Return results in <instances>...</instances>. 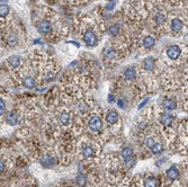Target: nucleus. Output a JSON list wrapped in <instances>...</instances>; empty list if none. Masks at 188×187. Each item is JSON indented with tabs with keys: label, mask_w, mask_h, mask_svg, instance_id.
I'll return each mask as SVG.
<instances>
[{
	"label": "nucleus",
	"mask_w": 188,
	"mask_h": 187,
	"mask_svg": "<svg viewBox=\"0 0 188 187\" xmlns=\"http://www.w3.org/2000/svg\"><path fill=\"white\" fill-rule=\"evenodd\" d=\"M88 126L92 132H99L103 129V119H100L99 116H92L89 119Z\"/></svg>",
	"instance_id": "f257e3e1"
},
{
	"label": "nucleus",
	"mask_w": 188,
	"mask_h": 187,
	"mask_svg": "<svg viewBox=\"0 0 188 187\" xmlns=\"http://www.w3.org/2000/svg\"><path fill=\"white\" fill-rule=\"evenodd\" d=\"M181 54V49L178 45H171L167 49V57L171 60H177Z\"/></svg>",
	"instance_id": "f03ea898"
},
{
	"label": "nucleus",
	"mask_w": 188,
	"mask_h": 187,
	"mask_svg": "<svg viewBox=\"0 0 188 187\" xmlns=\"http://www.w3.org/2000/svg\"><path fill=\"white\" fill-rule=\"evenodd\" d=\"M83 41H85V43L88 46H94L97 43V37H96V35L94 34V32L89 29V31H87L85 33Z\"/></svg>",
	"instance_id": "7ed1b4c3"
},
{
	"label": "nucleus",
	"mask_w": 188,
	"mask_h": 187,
	"mask_svg": "<svg viewBox=\"0 0 188 187\" xmlns=\"http://www.w3.org/2000/svg\"><path fill=\"white\" fill-rule=\"evenodd\" d=\"M165 175H167V177L170 180H176V179H178V177H179V169L177 168L176 166H171L170 168L167 170Z\"/></svg>",
	"instance_id": "20e7f679"
},
{
	"label": "nucleus",
	"mask_w": 188,
	"mask_h": 187,
	"mask_svg": "<svg viewBox=\"0 0 188 187\" xmlns=\"http://www.w3.org/2000/svg\"><path fill=\"white\" fill-rule=\"evenodd\" d=\"M106 122L108 124H116L118 122V114L115 111H109L106 115Z\"/></svg>",
	"instance_id": "39448f33"
},
{
	"label": "nucleus",
	"mask_w": 188,
	"mask_h": 187,
	"mask_svg": "<svg viewBox=\"0 0 188 187\" xmlns=\"http://www.w3.org/2000/svg\"><path fill=\"white\" fill-rule=\"evenodd\" d=\"M154 65H155V62H154V59L152 57H147V59H144V60H143L142 67L145 69L147 71H151V70H153Z\"/></svg>",
	"instance_id": "423d86ee"
},
{
	"label": "nucleus",
	"mask_w": 188,
	"mask_h": 187,
	"mask_svg": "<svg viewBox=\"0 0 188 187\" xmlns=\"http://www.w3.org/2000/svg\"><path fill=\"white\" fill-rule=\"evenodd\" d=\"M182 26H184V24L180 19H178V18H175V19H172V22H171V25L170 27L171 29L175 32V33H178V32H180L182 29Z\"/></svg>",
	"instance_id": "0eeeda50"
},
{
	"label": "nucleus",
	"mask_w": 188,
	"mask_h": 187,
	"mask_svg": "<svg viewBox=\"0 0 188 187\" xmlns=\"http://www.w3.org/2000/svg\"><path fill=\"white\" fill-rule=\"evenodd\" d=\"M37 31L40 32V33H43V34H46V33H49L50 31H51V25L49 22H41L38 25H37Z\"/></svg>",
	"instance_id": "6e6552de"
},
{
	"label": "nucleus",
	"mask_w": 188,
	"mask_h": 187,
	"mask_svg": "<svg viewBox=\"0 0 188 187\" xmlns=\"http://www.w3.org/2000/svg\"><path fill=\"white\" fill-rule=\"evenodd\" d=\"M135 77H136V71H135L134 68H127L125 71H124V78H125L126 80L132 81V80L135 79Z\"/></svg>",
	"instance_id": "1a4fd4ad"
},
{
	"label": "nucleus",
	"mask_w": 188,
	"mask_h": 187,
	"mask_svg": "<svg viewBox=\"0 0 188 187\" xmlns=\"http://www.w3.org/2000/svg\"><path fill=\"white\" fill-rule=\"evenodd\" d=\"M81 152H82V156H83L86 159L92 158L94 154H95V151H94L92 147H90V146H85V147L82 148V151H81Z\"/></svg>",
	"instance_id": "9d476101"
},
{
	"label": "nucleus",
	"mask_w": 188,
	"mask_h": 187,
	"mask_svg": "<svg viewBox=\"0 0 188 187\" xmlns=\"http://www.w3.org/2000/svg\"><path fill=\"white\" fill-rule=\"evenodd\" d=\"M7 122L9 123V124L12 125H15L18 123V114L16 112H9V113L7 114Z\"/></svg>",
	"instance_id": "9b49d317"
},
{
	"label": "nucleus",
	"mask_w": 188,
	"mask_h": 187,
	"mask_svg": "<svg viewBox=\"0 0 188 187\" xmlns=\"http://www.w3.org/2000/svg\"><path fill=\"white\" fill-rule=\"evenodd\" d=\"M160 121H161V123H163L165 125L169 126V125L172 124V122H173V117H172L169 113H163L162 115H161V117H160Z\"/></svg>",
	"instance_id": "f8f14e48"
},
{
	"label": "nucleus",
	"mask_w": 188,
	"mask_h": 187,
	"mask_svg": "<svg viewBox=\"0 0 188 187\" xmlns=\"http://www.w3.org/2000/svg\"><path fill=\"white\" fill-rule=\"evenodd\" d=\"M162 105H163V107L165 109H168V111H173V109H176L177 108V103L175 100H172V99H165L163 103H162Z\"/></svg>",
	"instance_id": "ddd939ff"
},
{
	"label": "nucleus",
	"mask_w": 188,
	"mask_h": 187,
	"mask_svg": "<svg viewBox=\"0 0 188 187\" xmlns=\"http://www.w3.org/2000/svg\"><path fill=\"white\" fill-rule=\"evenodd\" d=\"M143 45H144L145 49H152L155 45V40H154L152 36H147L143 40Z\"/></svg>",
	"instance_id": "4468645a"
},
{
	"label": "nucleus",
	"mask_w": 188,
	"mask_h": 187,
	"mask_svg": "<svg viewBox=\"0 0 188 187\" xmlns=\"http://www.w3.org/2000/svg\"><path fill=\"white\" fill-rule=\"evenodd\" d=\"M8 63L12 65V68H18L20 65V57L18 55H12L8 59Z\"/></svg>",
	"instance_id": "2eb2a0df"
},
{
	"label": "nucleus",
	"mask_w": 188,
	"mask_h": 187,
	"mask_svg": "<svg viewBox=\"0 0 188 187\" xmlns=\"http://www.w3.org/2000/svg\"><path fill=\"white\" fill-rule=\"evenodd\" d=\"M158 186V183L157 179L154 178L153 176H149L148 178L144 180V187H157Z\"/></svg>",
	"instance_id": "dca6fc26"
},
{
	"label": "nucleus",
	"mask_w": 188,
	"mask_h": 187,
	"mask_svg": "<svg viewBox=\"0 0 188 187\" xmlns=\"http://www.w3.org/2000/svg\"><path fill=\"white\" fill-rule=\"evenodd\" d=\"M132 156H133V149H131V148H125L122 151V158L124 159L125 161L130 160L132 158Z\"/></svg>",
	"instance_id": "f3484780"
},
{
	"label": "nucleus",
	"mask_w": 188,
	"mask_h": 187,
	"mask_svg": "<svg viewBox=\"0 0 188 187\" xmlns=\"http://www.w3.org/2000/svg\"><path fill=\"white\" fill-rule=\"evenodd\" d=\"M70 121H71V116H70V114L67 113V112H63V113L60 115V122H61L63 125H69L70 124Z\"/></svg>",
	"instance_id": "a211bd4d"
},
{
	"label": "nucleus",
	"mask_w": 188,
	"mask_h": 187,
	"mask_svg": "<svg viewBox=\"0 0 188 187\" xmlns=\"http://www.w3.org/2000/svg\"><path fill=\"white\" fill-rule=\"evenodd\" d=\"M24 86H25L26 88H28V89L34 88V87H35L34 78H33V77H26V78L24 79Z\"/></svg>",
	"instance_id": "6ab92c4d"
},
{
	"label": "nucleus",
	"mask_w": 188,
	"mask_h": 187,
	"mask_svg": "<svg viewBox=\"0 0 188 187\" xmlns=\"http://www.w3.org/2000/svg\"><path fill=\"white\" fill-rule=\"evenodd\" d=\"M41 164H43L44 167H50V166H52V164H54V158L53 157H49V156L43 157L42 160H41Z\"/></svg>",
	"instance_id": "aec40b11"
},
{
	"label": "nucleus",
	"mask_w": 188,
	"mask_h": 187,
	"mask_svg": "<svg viewBox=\"0 0 188 187\" xmlns=\"http://www.w3.org/2000/svg\"><path fill=\"white\" fill-rule=\"evenodd\" d=\"M165 18H167V16H165V12H157V15H155V17H154V20H155L157 24H163L165 22Z\"/></svg>",
	"instance_id": "412c9836"
},
{
	"label": "nucleus",
	"mask_w": 188,
	"mask_h": 187,
	"mask_svg": "<svg viewBox=\"0 0 188 187\" xmlns=\"http://www.w3.org/2000/svg\"><path fill=\"white\" fill-rule=\"evenodd\" d=\"M162 144L161 143H154L153 146H152V148H151V151H152V153L153 154H159V153L162 152Z\"/></svg>",
	"instance_id": "4be33fe9"
},
{
	"label": "nucleus",
	"mask_w": 188,
	"mask_h": 187,
	"mask_svg": "<svg viewBox=\"0 0 188 187\" xmlns=\"http://www.w3.org/2000/svg\"><path fill=\"white\" fill-rule=\"evenodd\" d=\"M8 14H9V7L5 4H1L0 5V17H6Z\"/></svg>",
	"instance_id": "5701e85b"
},
{
	"label": "nucleus",
	"mask_w": 188,
	"mask_h": 187,
	"mask_svg": "<svg viewBox=\"0 0 188 187\" xmlns=\"http://www.w3.org/2000/svg\"><path fill=\"white\" fill-rule=\"evenodd\" d=\"M7 42H8V44L10 46H15V45H17V43H18V37H17V35H15V34H12L9 37H8V40H7Z\"/></svg>",
	"instance_id": "b1692460"
},
{
	"label": "nucleus",
	"mask_w": 188,
	"mask_h": 187,
	"mask_svg": "<svg viewBox=\"0 0 188 187\" xmlns=\"http://www.w3.org/2000/svg\"><path fill=\"white\" fill-rule=\"evenodd\" d=\"M86 183H87V180H86L85 176L81 175V174L78 175V177H77V184H78L80 187H82V186H85L86 185Z\"/></svg>",
	"instance_id": "393cba45"
},
{
	"label": "nucleus",
	"mask_w": 188,
	"mask_h": 187,
	"mask_svg": "<svg viewBox=\"0 0 188 187\" xmlns=\"http://www.w3.org/2000/svg\"><path fill=\"white\" fill-rule=\"evenodd\" d=\"M120 33V26L118 25H114L112 27H109V34L113 35V36H116V35Z\"/></svg>",
	"instance_id": "a878e982"
},
{
	"label": "nucleus",
	"mask_w": 188,
	"mask_h": 187,
	"mask_svg": "<svg viewBox=\"0 0 188 187\" xmlns=\"http://www.w3.org/2000/svg\"><path fill=\"white\" fill-rule=\"evenodd\" d=\"M104 54L106 55V57H108V59H113V57H115V52L112 50V49H109V47H107L105 51H104Z\"/></svg>",
	"instance_id": "bb28decb"
},
{
	"label": "nucleus",
	"mask_w": 188,
	"mask_h": 187,
	"mask_svg": "<svg viewBox=\"0 0 188 187\" xmlns=\"http://www.w3.org/2000/svg\"><path fill=\"white\" fill-rule=\"evenodd\" d=\"M154 144V140H153V138H147L145 139V146H147V148H149V149H151L152 148V146Z\"/></svg>",
	"instance_id": "cd10ccee"
},
{
	"label": "nucleus",
	"mask_w": 188,
	"mask_h": 187,
	"mask_svg": "<svg viewBox=\"0 0 188 187\" xmlns=\"http://www.w3.org/2000/svg\"><path fill=\"white\" fill-rule=\"evenodd\" d=\"M5 111H6V104H5V100H4L2 98H0V116L5 113Z\"/></svg>",
	"instance_id": "c85d7f7f"
},
{
	"label": "nucleus",
	"mask_w": 188,
	"mask_h": 187,
	"mask_svg": "<svg viewBox=\"0 0 188 187\" xmlns=\"http://www.w3.org/2000/svg\"><path fill=\"white\" fill-rule=\"evenodd\" d=\"M55 78L54 77V73L53 72H46L45 76H44V79L46 80V81H51V80H53Z\"/></svg>",
	"instance_id": "c756f323"
},
{
	"label": "nucleus",
	"mask_w": 188,
	"mask_h": 187,
	"mask_svg": "<svg viewBox=\"0 0 188 187\" xmlns=\"http://www.w3.org/2000/svg\"><path fill=\"white\" fill-rule=\"evenodd\" d=\"M5 168H6V166H5V164H4V162H2L1 160H0V174L5 171Z\"/></svg>",
	"instance_id": "7c9ffc66"
},
{
	"label": "nucleus",
	"mask_w": 188,
	"mask_h": 187,
	"mask_svg": "<svg viewBox=\"0 0 188 187\" xmlns=\"http://www.w3.org/2000/svg\"><path fill=\"white\" fill-rule=\"evenodd\" d=\"M118 105H120V107H124V102H123L122 99H120V100H118Z\"/></svg>",
	"instance_id": "2f4dec72"
},
{
	"label": "nucleus",
	"mask_w": 188,
	"mask_h": 187,
	"mask_svg": "<svg viewBox=\"0 0 188 187\" xmlns=\"http://www.w3.org/2000/svg\"><path fill=\"white\" fill-rule=\"evenodd\" d=\"M113 99H114V98H113V96H112V95H109V102H112Z\"/></svg>",
	"instance_id": "473e14b6"
},
{
	"label": "nucleus",
	"mask_w": 188,
	"mask_h": 187,
	"mask_svg": "<svg viewBox=\"0 0 188 187\" xmlns=\"http://www.w3.org/2000/svg\"><path fill=\"white\" fill-rule=\"evenodd\" d=\"M25 187H30V186H25Z\"/></svg>",
	"instance_id": "72a5a7b5"
}]
</instances>
